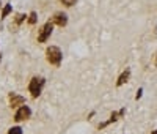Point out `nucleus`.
Here are the masks:
<instances>
[{
  "instance_id": "a211bd4d",
  "label": "nucleus",
  "mask_w": 157,
  "mask_h": 134,
  "mask_svg": "<svg viewBox=\"0 0 157 134\" xmlns=\"http://www.w3.org/2000/svg\"><path fill=\"white\" fill-rule=\"evenodd\" d=\"M0 62H2V54H0Z\"/></svg>"
},
{
  "instance_id": "0eeeda50",
  "label": "nucleus",
  "mask_w": 157,
  "mask_h": 134,
  "mask_svg": "<svg viewBox=\"0 0 157 134\" xmlns=\"http://www.w3.org/2000/svg\"><path fill=\"white\" fill-rule=\"evenodd\" d=\"M8 104L11 109H17V107L25 104V98L22 95H17V93L11 91V93H8Z\"/></svg>"
},
{
  "instance_id": "20e7f679",
  "label": "nucleus",
  "mask_w": 157,
  "mask_h": 134,
  "mask_svg": "<svg viewBox=\"0 0 157 134\" xmlns=\"http://www.w3.org/2000/svg\"><path fill=\"white\" fill-rule=\"evenodd\" d=\"M124 115H126V107H121L120 111H113V112L110 114L109 120H105V122L99 123V125H98V128H99V129H104L105 126H109V125H112V123L118 122V120H120V118H123Z\"/></svg>"
},
{
  "instance_id": "7ed1b4c3",
  "label": "nucleus",
  "mask_w": 157,
  "mask_h": 134,
  "mask_svg": "<svg viewBox=\"0 0 157 134\" xmlns=\"http://www.w3.org/2000/svg\"><path fill=\"white\" fill-rule=\"evenodd\" d=\"M54 24H52V21L49 19L47 22H44L41 27H39V30H38V35H36V39H38V43H47L49 41V38L52 36V33H54Z\"/></svg>"
},
{
  "instance_id": "6ab92c4d",
  "label": "nucleus",
  "mask_w": 157,
  "mask_h": 134,
  "mask_svg": "<svg viewBox=\"0 0 157 134\" xmlns=\"http://www.w3.org/2000/svg\"><path fill=\"white\" fill-rule=\"evenodd\" d=\"M0 30H2V29H0Z\"/></svg>"
},
{
  "instance_id": "9d476101",
  "label": "nucleus",
  "mask_w": 157,
  "mask_h": 134,
  "mask_svg": "<svg viewBox=\"0 0 157 134\" xmlns=\"http://www.w3.org/2000/svg\"><path fill=\"white\" fill-rule=\"evenodd\" d=\"M13 13V5L11 3H6V5H3V8H2V13H0V19H6L10 14Z\"/></svg>"
},
{
  "instance_id": "f257e3e1",
  "label": "nucleus",
  "mask_w": 157,
  "mask_h": 134,
  "mask_svg": "<svg viewBox=\"0 0 157 134\" xmlns=\"http://www.w3.org/2000/svg\"><path fill=\"white\" fill-rule=\"evenodd\" d=\"M46 60L47 63H50L52 66H58L61 65V60H63V52L58 46H47L46 49Z\"/></svg>"
},
{
  "instance_id": "ddd939ff",
  "label": "nucleus",
  "mask_w": 157,
  "mask_h": 134,
  "mask_svg": "<svg viewBox=\"0 0 157 134\" xmlns=\"http://www.w3.org/2000/svg\"><path fill=\"white\" fill-rule=\"evenodd\" d=\"M60 3L64 5V6H68V8H71V6H74L77 3V0H60Z\"/></svg>"
},
{
  "instance_id": "f3484780",
  "label": "nucleus",
  "mask_w": 157,
  "mask_h": 134,
  "mask_svg": "<svg viewBox=\"0 0 157 134\" xmlns=\"http://www.w3.org/2000/svg\"><path fill=\"white\" fill-rule=\"evenodd\" d=\"M0 13H2V2H0Z\"/></svg>"
},
{
  "instance_id": "f03ea898",
  "label": "nucleus",
  "mask_w": 157,
  "mask_h": 134,
  "mask_svg": "<svg viewBox=\"0 0 157 134\" xmlns=\"http://www.w3.org/2000/svg\"><path fill=\"white\" fill-rule=\"evenodd\" d=\"M46 85V79L41 76H33L29 82V93L32 95V98H38L43 93V88Z\"/></svg>"
},
{
  "instance_id": "39448f33",
  "label": "nucleus",
  "mask_w": 157,
  "mask_h": 134,
  "mask_svg": "<svg viewBox=\"0 0 157 134\" xmlns=\"http://www.w3.org/2000/svg\"><path fill=\"white\" fill-rule=\"evenodd\" d=\"M27 18H29V14H25V13H16L14 18H13L11 22L8 24L10 30H11V32H17L19 27H21L24 22H27Z\"/></svg>"
},
{
  "instance_id": "9b49d317",
  "label": "nucleus",
  "mask_w": 157,
  "mask_h": 134,
  "mask_svg": "<svg viewBox=\"0 0 157 134\" xmlns=\"http://www.w3.org/2000/svg\"><path fill=\"white\" fill-rule=\"evenodd\" d=\"M36 22H38V13L36 11H30L29 18H27V24L29 25H36Z\"/></svg>"
},
{
  "instance_id": "423d86ee",
  "label": "nucleus",
  "mask_w": 157,
  "mask_h": 134,
  "mask_svg": "<svg viewBox=\"0 0 157 134\" xmlns=\"http://www.w3.org/2000/svg\"><path fill=\"white\" fill-rule=\"evenodd\" d=\"M32 117V109L27 106V104H24L21 107H17L16 112H14V122H25V120H29Z\"/></svg>"
},
{
  "instance_id": "2eb2a0df",
  "label": "nucleus",
  "mask_w": 157,
  "mask_h": 134,
  "mask_svg": "<svg viewBox=\"0 0 157 134\" xmlns=\"http://www.w3.org/2000/svg\"><path fill=\"white\" fill-rule=\"evenodd\" d=\"M154 66H157V52H155V57H154Z\"/></svg>"
},
{
  "instance_id": "6e6552de",
  "label": "nucleus",
  "mask_w": 157,
  "mask_h": 134,
  "mask_svg": "<svg viewBox=\"0 0 157 134\" xmlns=\"http://www.w3.org/2000/svg\"><path fill=\"white\" fill-rule=\"evenodd\" d=\"M50 21H52L54 25L63 29V27L68 25V14H66V13H63V11H57V13H54V16L50 18Z\"/></svg>"
},
{
  "instance_id": "1a4fd4ad",
  "label": "nucleus",
  "mask_w": 157,
  "mask_h": 134,
  "mask_svg": "<svg viewBox=\"0 0 157 134\" xmlns=\"http://www.w3.org/2000/svg\"><path fill=\"white\" fill-rule=\"evenodd\" d=\"M129 79H130V68H126L120 76H118V79H116V87H123L124 84L129 82Z\"/></svg>"
},
{
  "instance_id": "dca6fc26",
  "label": "nucleus",
  "mask_w": 157,
  "mask_h": 134,
  "mask_svg": "<svg viewBox=\"0 0 157 134\" xmlns=\"http://www.w3.org/2000/svg\"><path fill=\"white\" fill-rule=\"evenodd\" d=\"M151 134H157V129H154V131H151Z\"/></svg>"
},
{
  "instance_id": "f8f14e48",
  "label": "nucleus",
  "mask_w": 157,
  "mask_h": 134,
  "mask_svg": "<svg viewBox=\"0 0 157 134\" xmlns=\"http://www.w3.org/2000/svg\"><path fill=\"white\" fill-rule=\"evenodd\" d=\"M24 131H22V128L21 126H11L8 131H6V134H22Z\"/></svg>"
},
{
  "instance_id": "4468645a",
  "label": "nucleus",
  "mask_w": 157,
  "mask_h": 134,
  "mask_svg": "<svg viewBox=\"0 0 157 134\" xmlns=\"http://www.w3.org/2000/svg\"><path fill=\"white\" fill-rule=\"evenodd\" d=\"M141 95H143V88H141V87H140V88H138V90H137V95H135V99H137V101H138V99H140V98H141Z\"/></svg>"
}]
</instances>
